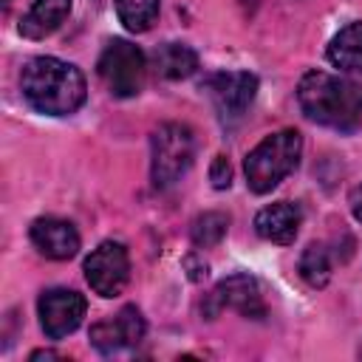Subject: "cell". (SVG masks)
Listing matches in <instances>:
<instances>
[{
    "label": "cell",
    "instance_id": "ffe728a7",
    "mask_svg": "<svg viewBox=\"0 0 362 362\" xmlns=\"http://www.w3.org/2000/svg\"><path fill=\"white\" fill-rule=\"evenodd\" d=\"M351 212H354V218L362 223V184L351 192Z\"/></svg>",
    "mask_w": 362,
    "mask_h": 362
},
{
    "label": "cell",
    "instance_id": "8fae6325",
    "mask_svg": "<svg viewBox=\"0 0 362 362\" xmlns=\"http://www.w3.org/2000/svg\"><path fill=\"white\" fill-rule=\"evenodd\" d=\"M28 238L37 246V252L51 260H71L79 252V232L74 229V223L62 218H37L28 229Z\"/></svg>",
    "mask_w": 362,
    "mask_h": 362
},
{
    "label": "cell",
    "instance_id": "6da1fadb",
    "mask_svg": "<svg viewBox=\"0 0 362 362\" xmlns=\"http://www.w3.org/2000/svg\"><path fill=\"white\" fill-rule=\"evenodd\" d=\"M20 90L37 113L68 116L82 107L88 85L76 65L57 57H34L23 65Z\"/></svg>",
    "mask_w": 362,
    "mask_h": 362
},
{
    "label": "cell",
    "instance_id": "9a60e30c",
    "mask_svg": "<svg viewBox=\"0 0 362 362\" xmlns=\"http://www.w3.org/2000/svg\"><path fill=\"white\" fill-rule=\"evenodd\" d=\"M153 68L164 79H187L198 68V54L184 42H164L153 51Z\"/></svg>",
    "mask_w": 362,
    "mask_h": 362
},
{
    "label": "cell",
    "instance_id": "4fadbf2b",
    "mask_svg": "<svg viewBox=\"0 0 362 362\" xmlns=\"http://www.w3.org/2000/svg\"><path fill=\"white\" fill-rule=\"evenodd\" d=\"M71 14V0H34L20 20V34L28 40H42L54 34Z\"/></svg>",
    "mask_w": 362,
    "mask_h": 362
},
{
    "label": "cell",
    "instance_id": "44dd1931",
    "mask_svg": "<svg viewBox=\"0 0 362 362\" xmlns=\"http://www.w3.org/2000/svg\"><path fill=\"white\" fill-rule=\"evenodd\" d=\"M37 359H59V354H54V351H34L31 362H37Z\"/></svg>",
    "mask_w": 362,
    "mask_h": 362
},
{
    "label": "cell",
    "instance_id": "52a82bcc",
    "mask_svg": "<svg viewBox=\"0 0 362 362\" xmlns=\"http://www.w3.org/2000/svg\"><path fill=\"white\" fill-rule=\"evenodd\" d=\"M85 280L99 297H119L130 280V257L127 249L116 240L99 243L85 257Z\"/></svg>",
    "mask_w": 362,
    "mask_h": 362
},
{
    "label": "cell",
    "instance_id": "277c9868",
    "mask_svg": "<svg viewBox=\"0 0 362 362\" xmlns=\"http://www.w3.org/2000/svg\"><path fill=\"white\" fill-rule=\"evenodd\" d=\"M195 136L181 122H164L150 136V178L156 189H167L192 167Z\"/></svg>",
    "mask_w": 362,
    "mask_h": 362
},
{
    "label": "cell",
    "instance_id": "2e32d148",
    "mask_svg": "<svg viewBox=\"0 0 362 362\" xmlns=\"http://www.w3.org/2000/svg\"><path fill=\"white\" fill-rule=\"evenodd\" d=\"M297 272H300V277H303L311 288L328 286V280H331V255H328V249H325L322 243L305 246V252L300 255Z\"/></svg>",
    "mask_w": 362,
    "mask_h": 362
},
{
    "label": "cell",
    "instance_id": "5bb4252c",
    "mask_svg": "<svg viewBox=\"0 0 362 362\" xmlns=\"http://www.w3.org/2000/svg\"><path fill=\"white\" fill-rule=\"evenodd\" d=\"M328 59L339 71L362 74V23H348L328 42Z\"/></svg>",
    "mask_w": 362,
    "mask_h": 362
},
{
    "label": "cell",
    "instance_id": "3957f363",
    "mask_svg": "<svg viewBox=\"0 0 362 362\" xmlns=\"http://www.w3.org/2000/svg\"><path fill=\"white\" fill-rule=\"evenodd\" d=\"M300 153H303V136L297 130H277V133L266 136L243 158V173H246L249 189L257 195L272 192L300 164Z\"/></svg>",
    "mask_w": 362,
    "mask_h": 362
},
{
    "label": "cell",
    "instance_id": "9c48e42d",
    "mask_svg": "<svg viewBox=\"0 0 362 362\" xmlns=\"http://www.w3.org/2000/svg\"><path fill=\"white\" fill-rule=\"evenodd\" d=\"M85 308H88L85 297L74 288H48L37 300L40 325L48 339H62L74 334L85 317Z\"/></svg>",
    "mask_w": 362,
    "mask_h": 362
},
{
    "label": "cell",
    "instance_id": "603a6c76",
    "mask_svg": "<svg viewBox=\"0 0 362 362\" xmlns=\"http://www.w3.org/2000/svg\"><path fill=\"white\" fill-rule=\"evenodd\" d=\"M243 3H246V0H243Z\"/></svg>",
    "mask_w": 362,
    "mask_h": 362
},
{
    "label": "cell",
    "instance_id": "7402d4cb",
    "mask_svg": "<svg viewBox=\"0 0 362 362\" xmlns=\"http://www.w3.org/2000/svg\"><path fill=\"white\" fill-rule=\"evenodd\" d=\"M6 3H8V0H3V6H6Z\"/></svg>",
    "mask_w": 362,
    "mask_h": 362
},
{
    "label": "cell",
    "instance_id": "5b68a950",
    "mask_svg": "<svg viewBox=\"0 0 362 362\" xmlns=\"http://www.w3.org/2000/svg\"><path fill=\"white\" fill-rule=\"evenodd\" d=\"M96 74L113 96L130 99L144 88L147 59L139 45H133L127 40H110L96 62Z\"/></svg>",
    "mask_w": 362,
    "mask_h": 362
},
{
    "label": "cell",
    "instance_id": "8992f818",
    "mask_svg": "<svg viewBox=\"0 0 362 362\" xmlns=\"http://www.w3.org/2000/svg\"><path fill=\"white\" fill-rule=\"evenodd\" d=\"M223 124H235L246 116L257 93V76L249 71H218L209 74L201 85Z\"/></svg>",
    "mask_w": 362,
    "mask_h": 362
},
{
    "label": "cell",
    "instance_id": "ba28073f",
    "mask_svg": "<svg viewBox=\"0 0 362 362\" xmlns=\"http://www.w3.org/2000/svg\"><path fill=\"white\" fill-rule=\"evenodd\" d=\"M226 308H235L246 320L266 317V303H263V294H260V283L252 274H229V277H223L212 288V294L206 297L204 314L209 320H215Z\"/></svg>",
    "mask_w": 362,
    "mask_h": 362
},
{
    "label": "cell",
    "instance_id": "ac0fdd59",
    "mask_svg": "<svg viewBox=\"0 0 362 362\" xmlns=\"http://www.w3.org/2000/svg\"><path fill=\"white\" fill-rule=\"evenodd\" d=\"M226 229H229V215L212 209V212H201V215L192 221V226H189V238H192L195 246L209 249V246H215V243L223 240Z\"/></svg>",
    "mask_w": 362,
    "mask_h": 362
},
{
    "label": "cell",
    "instance_id": "7c38bea8",
    "mask_svg": "<svg viewBox=\"0 0 362 362\" xmlns=\"http://www.w3.org/2000/svg\"><path fill=\"white\" fill-rule=\"evenodd\" d=\"M300 223H303V212H300L297 204H288V201L269 204L255 215V232L263 240H272V243H280V246H286L297 238Z\"/></svg>",
    "mask_w": 362,
    "mask_h": 362
},
{
    "label": "cell",
    "instance_id": "e0dca14e",
    "mask_svg": "<svg viewBox=\"0 0 362 362\" xmlns=\"http://www.w3.org/2000/svg\"><path fill=\"white\" fill-rule=\"evenodd\" d=\"M116 14L127 31L141 34L156 23L158 0H116Z\"/></svg>",
    "mask_w": 362,
    "mask_h": 362
},
{
    "label": "cell",
    "instance_id": "30bf717a",
    "mask_svg": "<svg viewBox=\"0 0 362 362\" xmlns=\"http://www.w3.org/2000/svg\"><path fill=\"white\" fill-rule=\"evenodd\" d=\"M144 337V317L136 305H124L113 320L96 322L90 328V342L102 351V354H113L119 348H130L139 345Z\"/></svg>",
    "mask_w": 362,
    "mask_h": 362
},
{
    "label": "cell",
    "instance_id": "7a4b0ae2",
    "mask_svg": "<svg viewBox=\"0 0 362 362\" xmlns=\"http://www.w3.org/2000/svg\"><path fill=\"white\" fill-rule=\"evenodd\" d=\"M303 113L334 130H354L362 122V85L325 71H308L297 85Z\"/></svg>",
    "mask_w": 362,
    "mask_h": 362
},
{
    "label": "cell",
    "instance_id": "d6986e66",
    "mask_svg": "<svg viewBox=\"0 0 362 362\" xmlns=\"http://www.w3.org/2000/svg\"><path fill=\"white\" fill-rule=\"evenodd\" d=\"M209 181L215 189H226L232 184V164L223 156H215L209 164Z\"/></svg>",
    "mask_w": 362,
    "mask_h": 362
}]
</instances>
